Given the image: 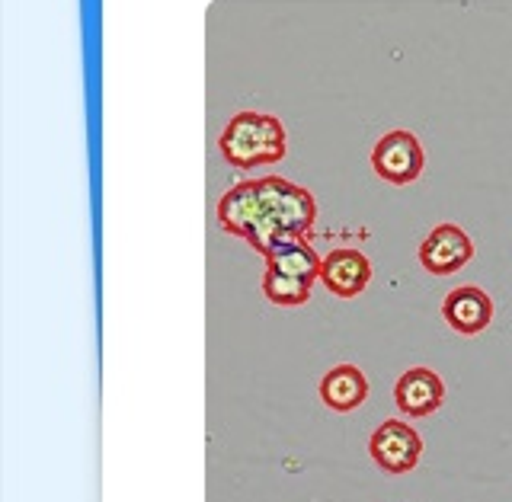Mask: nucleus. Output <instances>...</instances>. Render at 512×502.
<instances>
[{
  "instance_id": "nucleus-2",
  "label": "nucleus",
  "mask_w": 512,
  "mask_h": 502,
  "mask_svg": "<svg viewBox=\"0 0 512 502\" xmlns=\"http://www.w3.org/2000/svg\"><path fill=\"white\" fill-rule=\"evenodd\" d=\"M218 151L237 170H256L279 164L288 154V135L282 119L269 116V112L244 109L231 116L218 138Z\"/></svg>"
},
{
  "instance_id": "nucleus-10",
  "label": "nucleus",
  "mask_w": 512,
  "mask_h": 502,
  "mask_svg": "<svg viewBox=\"0 0 512 502\" xmlns=\"http://www.w3.org/2000/svg\"><path fill=\"white\" fill-rule=\"evenodd\" d=\"M263 259H266V269L295 275V279H304L311 285L320 279V266H324V259L317 256V250L308 240H276V244L263 253Z\"/></svg>"
},
{
  "instance_id": "nucleus-6",
  "label": "nucleus",
  "mask_w": 512,
  "mask_h": 502,
  "mask_svg": "<svg viewBox=\"0 0 512 502\" xmlns=\"http://www.w3.org/2000/svg\"><path fill=\"white\" fill-rule=\"evenodd\" d=\"M445 400V381L432 368H410L394 384L397 410L410 419L432 416Z\"/></svg>"
},
{
  "instance_id": "nucleus-4",
  "label": "nucleus",
  "mask_w": 512,
  "mask_h": 502,
  "mask_svg": "<svg viewBox=\"0 0 512 502\" xmlns=\"http://www.w3.org/2000/svg\"><path fill=\"white\" fill-rule=\"evenodd\" d=\"M375 464L384 474H410L423 458V439L410 423L404 419H384V423L372 432V442H368Z\"/></svg>"
},
{
  "instance_id": "nucleus-3",
  "label": "nucleus",
  "mask_w": 512,
  "mask_h": 502,
  "mask_svg": "<svg viewBox=\"0 0 512 502\" xmlns=\"http://www.w3.org/2000/svg\"><path fill=\"white\" fill-rule=\"evenodd\" d=\"M426 167V151L420 138L407 128H394L372 148V170L391 186H410L413 180H420V173Z\"/></svg>"
},
{
  "instance_id": "nucleus-5",
  "label": "nucleus",
  "mask_w": 512,
  "mask_h": 502,
  "mask_svg": "<svg viewBox=\"0 0 512 502\" xmlns=\"http://www.w3.org/2000/svg\"><path fill=\"white\" fill-rule=\"evenodd\" d=\"M474 259V244L458 224H439L420 244V263L432 275H455Z\"/></svg>"
},
{
  "instance_id": "nucleus-8",
  "label": "nucleus",
  "mask_w": 512,
  "mask_h": 502,
  "mask_svg": "<svg viewBox=\"0 0 512 502\" xmlns=\"http://www.w3.org/2000/svg\"><path fill=\"white\" fill-rule=\"evenodd\" d=\"M320 282L333 291L336 298H356L372 282V263L368 256L359 250H333L324 256V266H320Z\"/></svg>"
},
{
  "instance_id": "nucleus-9",
  "label": "nucleus",
  "mask_w": 512,
  "mask_h": 502,
  "mask_svg": "<svg viewBox=\"0 0 512 502\" xmlns=\"http://www.w3.org/2000/svg\"><path fill=\"white\" fill-rule=\"evenodd\" d=\"M368 397V378L356 365H336L330 368L324 381H320V400L327 403L333 413H349L362 407Z\"/></svg>"
},
{
  "instance_id": "nucleus-11",
  "label": "nucleus",
  "mask_w": 512,
  "mask_h": 502,
  "mask_svg": "<svg viewBox=\"0 0 512 502\" xmlns=\"http://www.w3.org/2000/svg\"><path fill=\"white\" fill-rule=\"evenodd\" d=\"M311 288H314L311 282L295 279V275H282V272H272V269L263 272V295L272 304H279V307H301V304H308Z\"/></svg>"
},
{
  "instance_id": "nucleus-1",
  "label": "nucleus",
  "mask_w": 512,
  "mask_h": 502,
  "mask_svg": "<svg viewBox=\"0 0 512 502\" xmlns=\"http://www.w3.org/2000/svg\"><path fill=\"white\" fill-rule=\"evenodd\" d=\"M218 221L256 253H266L276 240H308L317 221V199L282 176L244 180L218 199Z\"/></svg>"
},
{
  "instance_id": "nucleus-7",
  "label": "nucleus",
  "mask_w": 512,
  "mask_h": 502,
  "mask_svg": "<svg viewBox=\"0 0 512 502\" xmlns=\"http://www.w3.org/2000/svg\"><path fill=\"white\" fill-rule=\"evenodd\" d=\"M442 317L445 323L461 336H477L490 327L493 320V301L484 288L477 285H464L448 291L442 301Z\"/></svg>"
}]
</instances>
